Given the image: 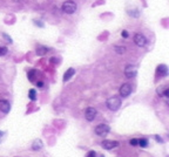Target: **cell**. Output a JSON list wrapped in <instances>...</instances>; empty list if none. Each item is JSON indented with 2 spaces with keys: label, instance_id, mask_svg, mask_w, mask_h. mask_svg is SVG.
Wrapping results in <instances>:
<instances>
[{
  "label": "cell",
  "instance_id": "obj_1",
  "mask_svg": "<svg viewBox=\"0 0 169 157\" xmlns=\"http://www.w3.org/2000/svg\"><path fill=\"white\" fill-rule=\"evenodd\" d=\"M120 105H121V100H120L119 97L113 96V97H110V98H108L107 100L108 109L112 110V112H116V110L120 108Z\"/></svg>",
  "mask_w": 169,
  "mask_h": 157
},
{
  "label": "cell",
  "instance_id": "obj_2",
  "mask_svg": "<svg viewBox=\"0 0 169 157\" xmlns=\"http://www.w3.org/2000/svg\"><path fill=\"white\" fill-rule=\"evenodd\" d=\"M77 4L74 2V1H72V0H68V1H65L63 4H62V11L65 12V13H67V14H73L75 11H77Z\"/></svg>",
  "mask_w": 169,
  "mask_h": 157
},
{
  "label": "cell",
  "instance_id": "obj_3",
  "mask_svg": "<svg viewBox=\"0 0 169 157\" xmlns=\"http://www.w3.org/2000/svg\"><path fill=\"white\" fill-rule=\"evenodd\" d=\"M109 130H110V128L107 124H99L98 127L95 128V134L101 136V137H105L109 133Z\"/></svg>",
  "mask_w": 169,
  "mask_h": 157
},
{
  "label": "cell",
  "instance_id": "obj_4",
  "mask_svg": "<svg viewBox=\"0 0 169 157\" xmlns=\"http://www.w3.org/2000/svg\"><path fill=\"white\" fill-rule=\"evenodd\" d=\"M138 73V68L135 67V66H133V65H128L127 67L124 68V75H126V77H128V79H131V77H134L135 75Z\"/></svg>",
  "mask_w": 169,
  "mask_h": 157
},
{
  "label": "cell",
  "instance_id": "obj_5",
  "mask_svg": "<svg viewBox=\"0 0 169 157\" xmlns=\"http://www.w3.org/2000/svg\"><path fill=\"white\" fill-rule=\"evenodd\" d=\"M134 42H135L138 47H143V46H146V44H147V39L143 34L136 33V34L134 35Z\"/></svg>",
  "mask_w": 169,
  "mask_h": 157
},
{
  "label": "cell",
  "instance_id": "obj_6",
  "mask_svg": "<svg viewBox=\"0 0 169 157\" xmlns=\"http://www.w3.org/2000/svg\"><path fill=\"white\" fill-rule=\"evenodd\" d=\"M120 95L122 97H127L131 95V84H128V83H124V84H122L121 87H120Z\"/></svg>",
  "mask_w": 169,
  "mask_h": 157
},
{
  "label": "cell",
  "instance_id": "obj_7",
  "mask_svg": "<svg viewBox=\"0 0 169 157\" xmlns=\"http://www.w3.org/2000/svg\"><path fill=\"white\" fill-rule=\"evenodd\" d=\"M84 116H86L87 121H93L96 117V109L93 107H88L84 112Z\"/></svg>",
  "mask_w": 169,
  "mask_h": 157
},
{
  "label": "cell",
  "instance_id": "obj_8",
  "mask_svg": "<svg viewBox=\"0 0 169 157\" xmlns=\"http://www.w3.org/2000/svg\"><path fill=\"white\" fill-rule=\"evenodd\" d=\"M101 145L103 147V149L106 150H110V149H114L116 148L117 145H119V142H116V141H103V142L101 143Z\"/></svg>",
  "mask_w": 169,
  "mask_h": 157
},
{
  "label": "cell",
  "instance_id": "obj_9",
  "mask_svg": "<svg viewBox=\"0 0 169 157\" xmlns=\"http://www.w3.org/2000/svg\"><path fill=\"white\" fill-rule=\"evenodd\" d=\"M11 109V105L6 100H0V110L2 112H8Z\"/></svg>",
  "mask_w": 169,
  "mask_h": 157
},
{
  "label": "cell",
  "instance_id": "obj_10",
  "mask_svg": "<svg viewBox=\"0 0 169 157\" xmlns=\"http://www.w3.org/2000/svg\"><path fill=\"white\" fill-rule=\"evenodd\" d=\"M157 75L159 76H167L168 75V68L164 65H161L157 67Z\"/></svg>",
  "mask_w": 169,
  "mask_h": 157
},
{
  "label": "cell",
  "instance_id": "obj_11",
  "mask_svg": "<svg viewBox=\"0 0 169 157\" xmlns=\"http://www.w3.org/2000/svg\"><path fill=\"white\" fill-rule=\"evenodd\" d=\"M42 147H44V144H42L41 140H35V141H33V143H32V149L33 150H41Z\"/></svg>",
  "mask_w": 169,
  "mask_h": 157
},
{
  "label": "cell",
  "instance_id": "obj_12",
  "mask_svg": "<svg viewBox=\"0 0 169 157\" xmlns=\"http://www.w3.org/2000/svg\"><path fill=\"white\" fill-rule=\"evenodd\" d=\"M74 73H75V70H74L73 68H69L68 70L65 73V75H63V81H65V82H66V81H68L69 79L74 75Z\"/></svg>",
  "mask_w": 169,
  "mask_h": 157
},
{
  "label": "cell",
  "instance_id": "obj_13",
  "mask_svg": "<svg viewBox=\"0 0 169 157\" xmlns=\"http://www.w3.org/2000/svg\"><path fill=\"white\" fill-rule=\"evenodd\" d=\"M47 52H48L47 47H44V46H38L37 47V53H38L39 55H45Z\"/></svg>",
  "mask_w": 169,
  "mask_h": 157
},
{
  "label": "cell",
  "instance_id": "obj_14",
  "mask_svg": "<svg viewBox=\"0 0 169 157\" xmlns=\"http://www.w3.org/2000/svg\"><path fill=\"white\" fill-rule=\"evenodd\" d=\"M138 145H140L141 148H146L147 145H148V141L145 140V138H141V140H138Z\"/></svg>",
  "mask_w": 169,
  "mask_h": 157
},
{
  "label": "cell",
  "instance_id": "obj_15",
  "mask_svg": "<svg viewBox=\"0 0 169 157\" xmlns=\"http://www.w3.org/2000/svg\"><path fill=\"white\" fill-rule=\"evenodd\" d=\"M115 51H116V53H119V54H123V53L126 52V48H124V47H121V46H117V47H115Z\"/></svg>",
  "mask_w": 169,
  "mask_h": 157
},
{
  "label": "cell",
  "instance_id": "obj_16",
  "mask_svg": "<svg viewBox=\"0 0 169 157\" xmlns=\"http://www.w3.org/2000/svg\"><path fill=\"white\" fill-rule=\"evenodd\" d=\"M28 95H30V98L34 101V100H35V97H37V96H35V90L31 89V90H30V94H28Z\"/></svg>",
  "mask_w": 169,
  "mask_h": 157
},
{
  "label": "cell",
  "instance_id": "obj_17",
  "mask_svg": "<svg viewBox=\"0 0 169 157\" xmlns=\"http://www.w3.org/2000/svg\"><path fill=\"white\" fill-rule=\"evenodd\" d=\"M7 53V48H5V47H0V56L1 55H5Z\"/></svg>",
  "mask_w": 169,
  "mask_h": 157
},
{
  "label": "cell",
  "instance_id": "obj_18",
  "mask_svg": "<svg viewBox=\"0 0 169 157\" xmlns=\"http://www.w3.org/2000/svg\"><path fill=\"white\" fill-rule=\"evenodd\" d=\"M138 140H136V138H133V140H131V144L133 145V147H136L138 145Z\"/></svg>",
  "mask_w": 169,
  "mask_h": 157
},
{
  "label": "cell",
  "instance_id": "obj_19",
  "mask_svg": "<svg viewBox=\"0 0 169 157\" xmlns=\"http://www.w3.org/2000/svg\"><path fill=\"white\" fill-rule=\"evenodd\" d=\"M95 155H96V154H95V151H89V152L87 154V157H96Z\"/></svg>",
  "mask_w": 169,
  "mask_h": 157
},
{
  "label": "cell",
  "instance_id": "obj_20",
  "mask_svg": "<svg viewBox=\"0 0 169 157\" xmlns=\"http://www.w3.org/2000/svg\"><path fill=\"white\" fill-rule=\"evenodd\" d=\"M122 37H128V32H127V30H122Z\"/></svg>",
  "mask_w": 169,
  "mask_h": 157
},
{
  "label": "cell",
  "instance_id": "obj_21",
  "mask_svg": "<svg viewBox=\"0 0 169 157\" xmlns=\"http://www.w3.org/2000/svg\"><path fill=\"white\" fill-rule=\"evenodd\" d=\"M4 37H5V39H6L7 41H9V42H12V40H11V37H8V35H6V34H4Z\"/></svg>",
  "mask_w": 169,
  "mask_h": 157
},
{
  "label": "cell",
  "instance_id": "obj_22",
  "mask_svg": "<svg viewBox=\"0 0 169 157\" xmlns=\"http://www.w3.org/2000/svg\"><path fill=\"white\" fill-rule=\"evenodd\" d=\"M42 84H44L42 82H38V83H37V86H39V87H42Z\"/></svg>",
  "mask_w": 169,
  "mask_h": 157
}]
</instances>
